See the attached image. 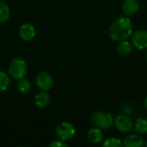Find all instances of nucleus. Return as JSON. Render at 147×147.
<instances>
[{
	"instance_id": "1",
	"label": "nucleus",
	"mask_w": 147,
	"mask_h": 147,
	"mask_svg": "<svg viewBox=\"0 0 147 147\" xmlns=\"http://www.w3.org/2000/svg\"><path fill=\"white\" fill-rule=\"evenodd\" d=\"M134 32L133 22L127 16H121L114 21L108 30L109 38L115 41H121L131 37Z\"/></svg>"
},
{
	"instance_id": "2",
	"label": "nucleus",
	"mask_w": 147,
	"mask_h": 147,
	"mask_svg": "<svg viewBox=\"0 0 147 147\" xmlns=\"http://www.w3.org/2000/svg\"><path fill=\"white\" fill-rule=\"evenodd\" d=\"M28 71L27 63L26 61L21 58L16 57L14 58L9 65V73L15 79H21L25 78Z\"/></svg>"
},
{
	"instance_id": "3",
	"label": "nucleus",
	"mask_w": 147,
	"mask_h": 147,
	"mask_svg": "<svg viewBox=\"0 0 147 147\" xmlns=\"http://www.w3.org/2000/svg\"><path fill=\"white\" fill-rule=\"evenodd\" d=\"M91 122L101 130H107L114 124V117L111 114L103 111H96L91 115Z\"/></svg>"
},
{
	"instance_id": "4",
	"label": "nucleus",
	"mask_w": 147,
	"mask_h": 147,
	"mask_svg": "<svg viewBox=\"0 0 147 147\" xmlns=\"http://www.w3.org/2000/svg\"><path fill=\"white\" fill-rule=\"evenodd\" d=\"M76 134L74 126L67 121L59 123L56 127V134L61 140H68L71 139Z\"/></svg>"
},
{
	"instance_id": "5",
	"label": "nucleus",
	"mask_w": 147,
	"mask_h": 147,
	"mask_svg": "<svg viewBox=\"0 0 147 147\" xmlns=\"http://www.w3.org/2000/svg\"><path fill=\"white\" fill-rule=\"evenodd\" d=\"M132 45L139 50H144L147 48V30L138 29L133 32Z\"/></svg>"
},
{
	"instance_id": "6",
	"label": "nucleus",
	"mask_w": 147,
	"mask_h": 147,
	"mask_svg": "<svg viewBox=\"0 0 147 147\" xmlns=\"http://www.w3.org/2000/svg\"><path fill=\"white\" fill-rule=\"evenodd\" d=\"M35 84L41 90L47 91L53 85V78L50 73L47 71H40L35 78Z\"/></svg>"
},
{
	"instance_id": "7",
	"label": "nucleus",
	"mask_w": 147,
	"mask_h": 147,
	"mask_svg": "<svg viewBox=\"0 0 147 147\" xmlns=\"http://www.w3.org/2000/svg\"><path fill=\"white\" fill-rule=\"evenodd\" d=\"M114 125L117 130L122 133H127L130 131L133 127L134 123L132 120L127 115H118L114 119Z\"/></svg>"
},
{
	"instance_id": "8",
	"label": "nucleus",
	"mask_w": 147,
	"mask_h": 147,
	"mask_svg": "<svg viewBox=\"0 0 147 147\" xmlns=\"http://www.w3.org/2000/svg\"><path fill=\"white\" fill-rule=\"evenodd\" d=\"M36 31L34 27L31 23H24L20 27L19 29V35L21 39L26 41H29L33 40L35 36Z\"/></svg>"
},
{
	"instance_id": "9",
	"label": "nucleus",
	"mask_w": 147,
	"mask_h": 147,
	"mask_svg": "<svg viewBox=\"0 0 147 147\" xmlns=\"http://www.w3.org/2000/svg\"><path fill=\"white\" fill-rule=\"evenodd\" d=\"M140 8V3L138 0H125L122 4V10L123 13L127 16H133L134 15Z\"/></svg>"
},
{
	"instance_id": "10",
	"label": "nucleus",
	"mask_w": 147,
	"mask_h": 147,
	"mask_svg": "<svg viewBox=\"0 0 147 147\" xmlns=\"http://www.w3.org/2000/svg\"><path fill=\"white\" fill-rule=\"evenodd\" d=\"M123 146L126 147H141L144 146V140L140 134H130L125 138Z\"/></svg>"
},
{
	"instance_id": "11",
	"label": "nucleus",
	"mask_w": 147,
	"mask_h": 147,
	"mask_svg": "<svg viewBox=\"0 0 147 147\" xmlns=\"http://www.w3.org/2000/svg\"><path fill=\"white\" fill-rule=\"evenodd\" d=\"M34 102L35 104V106L39 109H43L46 108L49 102H50V96L47 92H46L45 90L39 92L34 99Z\"/></svg>"
},
{
	"instance_id": "12",
	"label": "nucleus",
	"mask_w": 147,
	"mask_h": 147,
	"mask_svg": "<svg viewBox=\"0 0 147 147\" xmlns=\"http://www.w3.org/2000/svg\"><path fill=\"white\" fill-rule=\"evenodd\" d=\"M87 138L93 144H100L103 141V134L98 127L91 128L87 134Z\"/></svg>"
},
{
	"instance_id": "13",
	"label": "nucleus",
	"mask_w": 147,
	"mask_h": 147,
	"mask_svg": "<svg viewBox=\"0 0 147 147\" xmlns=\"http://www.w3.org/2000/svg\"><path fill=\"white\" fill-rule=\"evenodd\" d=\"M133 50H134V46L127 40H121L120 44L117 46V53L122 57H127L133 53Z\"/></svg>"
},
{
	"instance_id": "14",
	"label": "nucleus",
	"mask_w": 147,
	"mask_h": 147,
	"mask_svg": "<svg viewBox=\"0 0 147 147\" xmlns=\"http://www.w3.org/2000/svg\"><path fill=\"white\" fill-rule=\"evenodd\" d=\"M134 129L139 134H147V119L138 118L134 122Z\"/></svg>"
},
{
	"instance_id": "15",
	"label": "nucleus",
	"mask_w": 147,
	"mask_h": 147,
	"mask_svg": "<svg viewBox=\"0 0 147 147\" xmlns=\"http://www.w3.org/2000/svg\"><path fill=\"white\" fill-rule=\"evenodd\" d=\"M10 16V9L6 3L0 0V22H5Z\"/></svg>"
},
{
	"instance_id": "16",
	"label": "nucleus",
	"mask_w": 147,
	"mask_h": 147,
	"mask_svg": "<svg viewBox=\"0 0 147 147\" xmlns=\"http://www.w3.org/2000/svg\"><path fill=\"white\" fill-rule=\"evenodd\" d=\"M17 89L21 93H28L30 89H31V84L30 82L26 79V78H21L18 79V83H17Z\"/></svg>"
},
{
	"instance_id": "17",
	"label": "nucleus",
	"mask_w": 147,
	"mask_h": 147,
	"mask_svg": "<svg viewBox=\"0 0 147 147\" xmlns=\"http://www.w3.org/2000/svg\"><path fill=\"white\" fill-rule=\"evenodd\" d=\"M10 78L3 71H0V92L4 91L9 85Z\"/></svg>"
},
{
	"instance_id": "18",
	"label": "nucleus",
	"mask_w": 147,
	"mask_h": 147,
	"mask_svg": "<svg viewBox=\"0 0 147 147\" xmlns=\"http://www.w3.org/2000/svg\"><path fill=\"white\" fill-rule=\"evenodd\" d=\"M123 146V143L121 141V140L117 138H108L103 142L104 147H121Z\"/></svg>"
},
{
	"instance_id": "19",
	"label": "nucleus",
	"mask_w": 147,
	"mask_h": 147,
	"mask_svg": "<svg viewBox=\"0 0 147 147\" xmlns=\"http://www.w3.org/2000/svg\"><path fill=\"white\" fill-rule=\"evenodd\" d=\"M50 147H66L67 145L64 142V140H53L52 143L49 144Z\"/></svg>"
},
{
	"instance_id": "20",
	"label": "nucleus",
	"mask_w": 147,
	"mask_h": 147,
	"mask_svg": "<svg viewBox=\"0 0 147 147\" xmlns=\"http://www.w3.org/2000/svg\"><path fill=\"white\" fill-rule=\"evenodd\" d=\"M144 105H145V108H146V109L147 110V97L145 99V102H144Z\"/></svg>"
},
{
	"instance_id": "21",
	"label": "nucleus",
	"mask_w": 147,
	"mask_h": 147,
	"mask_svg": "<svg viewBox=\"0 0 147 147\" xmlns=\"http://www.w3.org/2000/svg\"><path fill=\"white\" fill-rule=\"evenodd\" d=\"M146 60H147V52H146Z\"/></svg>"
},
{
	"instance_id": "22",
	"label": "nucleus",
	"mask_w": 147,
	"mask_h": 147,
	"mask_svg": "<svg viewBox=\"0 0 147 147\" xmlns=\"http://www.w3.org/2000/svg\"><path fill=\"white\" fill-rule=\"evenodd\" d=\"M146 146L147 147V142H146Z\"/></svg>"
},
{
	"instance_id": "23",
	"label": "nucleus",
	"mask_w": 147,
	"mask_h": 147,
	"mask_svg": "<svg viewBox=\"0 0 147 147\" xmlns=\"http://www.w3.org/2000/svg\"><path fill=\"white\" fill-rule=\"evenodd\" d=\"M146 9H147V5H146Z\"/></svg>"
}]
</instances>
